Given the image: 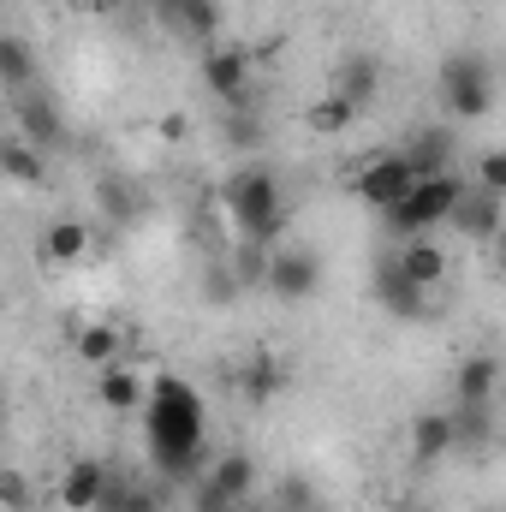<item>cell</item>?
<instances>
[{
	"instance_id": "6da1fadb",
	"label": "cell",
	"mask_w": 506,
	"mask_h": 512,
	"mask_svg": "<svg viewBox=\"0 0 506 512\" xmlns=\"http://www.w3.org/2000/svg\"><path fill=\"white\" fill-rule=\"evenodd\" d=\"M143 441H149V465L167 483H191L203 465V441H209V405L203 393L173 376L155 370L149 376V405H143Z\"/></svg>"
},
{
	"instance_id": "7a4b0ae2",
	"label": "cell",
	"mask_w": 506,
	"mask_h": 512,
	"mask_svg": "<svg viewBox=\"0 0 506 512\" xmlns=\"http://www.w3.org/2000/svg\"><path fill=\"white\" fill-rule=\"evenodd\" d=\"M227 215H233V227H239L245 245H274V239L286 233V221H292L286 191H280V179H274L268 167L233 173V185H227Z\"/></svg>"
},
{
	"instance_id": "3957f363",
	"label": "cell",
	"mask_w": 506,
	"mask_h": 512,
	"mask_svg": "<svg viewBox=\"0 0 506 512\" xmlns=\"http://www.w3.org/2000/svg\"><path fill=\"white\" fill-rule=\"evenodd\" d=\"M471 191H465V179L459 173H435V179H417L411 185V197L387 215V227L399 233V239H423V233H435V227H453V215H459V203H465Z\"/></svg>"
},
{
	"instance_id": "277c9868",
	"label": "cell",
	"mask_w": 506,
	"mask_h": 512,
	"mask_svg": "<svg viewBox=\"0 0 506 512\" xmlns=\"http://www.w3.org/2000/svg\"><path fill=\"white\" fill-rule=\"evenodd\" d=\"M441 108L453 120H483L495 108V66L483 54H447L441 60Z\"/></svg>"
},
{
	"instance_id": "5b68a950",
	"label": "cell",
	"mask_w": 506,
	"mask_h": 512,
	"mask_svg": "<svg viewBox=\"0 0 506 512\" xmlns=\"http://www.w3.org/2000/svg\"><path fill=\"white\" fill-rule=\"evenodd\" d=\"M411 185H417L411 155H370V161L352 173V197H358L364 209H376V215H393V209L411 197Z\"/></svg>"
},
{
	"instance_id": "8992f818",
	"label": "cell",
	"mask_w": 506,
	"mask_h": 512,
	"mask_svg": "<svg viewBox=\"0 0 506 512\" xmlns=\"http://www.w3.org/2000/svg\"><path fill=\"white\" fill-rule=\"evenodd\" d=\"M48 501H54V512H108L114 507V477L102 459H72Z\"/></svg>"
},
{
	"instance_id": "52a82bcc",
	"label": "cell",
	"mask_w": 506,
	"mask_h": 512,
	"mask_svg": "<svg viewBox=\"0 0 506 512\" xmlns=\"http://www.w3.org/2000/svg\"><path fill=\"white\" fill-rule=\"evenodd\" d=\"M251 495H256V459H251V453H221V459H215V471H209V477H203V489H197L203 512L251 507Z\"/></svg>"
},
{
	"instance_id": "ba28073f",
	"label": "cell",
	"mask_w": 506,
	"mask_h": 512,
	"mask_svg": "<svg viewBox=\"0 0 506 512\" xmlns=\"http://www.w3.org/2000/svg\"><path fill=\"white\" fill-rule=\"evenodd\" d=\"M262 280H268L274 298H286V304H310L316 286H322V268H316V256L310 251H274L268 256V268H262Z\"/></svg>"
},
{
	"instance_id": "9c48e42d",
	"label": "cell",
	"mask_w": 506,
	"mask_h": 512,
	"mask_svg": "<svg viewBox=\"0 0 506 512\" xmlns=\"http://www.w3.org/2000/svg\"><path fill=\"white\" fill-rule=\"evenodd\" d=\"M203 90L227 108H239L251 96V54L245 48H209L203 54Z\"/></svg>"
},
{
	"instance_id": "30bf717a",
	"label": "cell",
	"mask_w": 506,
	"mask_h": 512,
	"mask_svg": "<svg viewBox=\"0 0 506 512\" xmlns=\"http://www.w3.org/2000/svg\"><path fill=\"white\" fill-rule=\"evenodd\" d=\"M96 405H102L108 417H131V411H143V405H149V376H137L131 364H108V370H96Z\"/></svg>"
},
{
	"instance_id": "8fae6325",
	"label": "cell",
	"mask_w": 506,
	"mask_h": 512,
	"mask_svg": "<svg viewBox=\"0 0 506 512\" xmlns=\"http://www.w3.org/2000/svg\"><path fill=\"white\" fill-rule=\"evenodd\" d=\"M393 262H399V274H405L411 286H423V292H435V286L447 280V251H441L429 233H423V239H399Z\"/></svg>"
},
{
	"instance_id": "7c38bea8",
	"label": "cell",
	"mask_w": 506,
	"mask_h": 512,
	"mask_svg": "<svg viewBox=\"0 0 506 512\" xmlns=\"http://www.w3.org/2000/svg\"><path fill=\"white\" fill-rule=\"evenodd\" d=\"M453 447H459V417H453V411H423V417L411 423V459L441 465Z\"/></svg>"
},
{
	"instance_id": "4fadbf2b",
	"label": "cell",
	"mask_w": 506,
	"mask_h": 512,
	"mask_svg": "<svg viewBox=\"0 0 506 512\" xmlns=\"http://www.w3.org/2000/svg\"><path fill=\"white\" fill-rule=\"evenodd\" d=\"M495 393H501V364H495L489 352H477V358H465V364L453 370V399H459L465 411H483Z\"/></svg>"
},
{
	"instance_id": "5bb4252c",
	"label": "cell",
	"mask_w": 506,
	"mask_h": 512,
	"mask_svg": "<svg viewBox=\"0 0 506 512\" xmlns=\"http://www.w3.org/2000/svg\"><path fill=\"white\" fill-rule=\"evenodd\" d=\"M42 256H48L54 268H78V262L90 256V227L72 221V215L48 221V227H42Z\"/></svg>"
},
{
	"instance_id": "9a60e30c",
	"label": "cell",
	"mask_w": 506,
	"mask_h": 512,
	"mask_svg": "<svg viewBox=\"0 0 506 512\" xmlns=\"http://www.w3.org/2000/svg\"><path fill=\"white\" fill-rule=\"evenodd\" d=\"M376 298H381V310L387 316H399V322H411V316H423V286H411L405 274H399V262H381L376 268Z\"/></svg>"
},
{
	"instance_id": "2e32d148",
	"label": "cell",
	"mask_w": 506,
	"mask_h": 512,
	"mask_svg": "<svg viewBox=\"0 0 506 512\" xmlns=\"http://www.w3.org/2000/svg\"><path fill=\"white\" fill-rule=\"evenodd\" d=\"M352 120H358V102L340 96V90H322L304 108V131H316V137H340V131H352Z\"/></svg>"
},
{
	"instance_id": "e0dca14e",
	"label": "cell",
	"mask_w": 506,
	"mask_h": 512,
	"mask_svg": "<svg viewBox=\"0 0 506 512\" xmlns=\"http://www.w3.org/2000/svg\"><path fill=\"white\" fill-rule=\"evenodd\" d=\"M72 352H78V364H90V370H108V364H120L126 340H120V328H114V322H90V328H78Z\"/></svg>"
},
{
	"instance_id": "ac0fdd59",
	"label": "cell",
	"mask_w": 506,
	"mask_h": 512,
	"mask_svg": "<svg viewBox=\"0 0 506 512\" xmlns=\"http://www.w3.org/2000/svg\"><path fill=\"white\" fill-rule=\"evenodd\" d=\"M0 167H6L12 185H42V173H48V167H42V149H36L24 131H12V137L0 143Z\"/></svg>"
},
{
	"instance_id": "d6986e66",
	"label": "cell",
	"mask_w": 506,
	"mask_h": 512,
	"mask_svg": "<svg viewBox=\"0 0 506 512\" xmlns=\"http://www.w3.org/2000/svg\"><path fill=\"white\" fill-rule=\"evenodd\" d=\"M161 12H167V24L179 36H209L221 24V6L215 0H161Z\"/></svg>"
},
{
	"instance_id": "ffe728a7",
	"label": "cell",
	"mask_w": 506,
	"mask_h": 512,
	"mask_svg": "<svg viewBox=\"0 0 506 512\" xmlns=\"http://www.w3.org/2000/svg\"><path fill=\"white\" fill-rule=\"evenodd\" d=\"M328 90H340V96H352V102L364 108V102L381 90V66H376V60H364V54H352V60L334 72V84H328Z\"/></svg>"
},
{
	"instance_id": "44dd1931",
	"label": "cell",
	"mask_w": 506,
	"mask_h": 512,
	"mask_svg": "<svg viewBox=\"0 0 506 512\" xmlns=\"http://www.w3.org/2000/svg\"><path fill=\"white\" fill-rule=\"evenodd\" d=\"M495 221H501V203H495L489 191L465 197V203H459V215H453V227H459L465 239H489V233H495Z\"/></svg>"
},
{
	"instance_id": "7402d4cb",
	"label": "cell",
	"mask_w": 506,
	"mask_h": 512,
	"mask_svg": "<svg viewBox=\"0 0 506 512\" xmlns=\"http://www.w3.org/2000/svg\"><path fill=\"white\" fill-rule=\"evenodd\" d=\"M0 78H6V90H24L36 78V54H30L24 36H6L0 42Z\"/></svg>"
},
{
	"instance_id": "603a6c76",
	"label": "cell",
	"mask_w": 506,
	"mask_h": 512,
	"mask_svg": "<svg viewBox=\"0 0 506 512\" xmlns=\"http://www.w3.org/2000/svg\"><path fill=\"white\" fill-rule=\"evenodd\" d=\"M447 149H453V143H447V131H423L405 155H411L417 179H435V173H453V167H447Z\"/></svg>"
},
{
	"instance_id": "cb8c5ba5",
	"label": "cell",
	"mask_w": 506,
	"mask_h": 512,
	"mask_svg": "<svg viewBox=\"0 0 506 512\" xmlns=\"http://www.w3.org/2000/svg\"><path fill=\"white\" fill-rule=\"evenodd\" d=\"M280 387H286V370H280L268 352H262V358H251V370H245V399H251V405H268Z\"/></svg>"
},
{
	"instance_id": "d4e9b609",
	"label": "cell",
	"mask_w": 506,
	"mask_h": 512,
	"mask_svg": "<svg viewBox=\"0 0 506 512\" xmlns=\"http://www.w3.org/2000/svg\"><path fill=\"white\" fill-rule=\"evenodd\" d=\"M18 131L42 149V143H54V137H60V114H54L48 102H24V108H18Z\"/></svg>"
},
{
	"instance_id": "484cf974",
	"label": "cell",
	"mask_w": 506,
	"mask_h": 512,
	"mask_svg": "<svg viewBox=\"0 0 506 512\" xmlns=\"http://www.w3.org/2000/svg\"><path fill=\"white\" fill-rule=\"evenodd\" d=\"M477 191H489L495 203H506V143L477 155Z\"/></svg>"
},
{
	"instance_id": "4316f807",
	"label": "cell",
	"mask_w": 506,
	"mask_h": 512,
	"mask_svg": "<svg viewBox=\"0 0 506 512\" xmlns=\"http://www.w3.org/2000/svg\"><path fill=\"white\" fill-rule=\"evenodd\" d=\"M274 507H280V512H310V507H316V501H310V483H304V477H286Z\"/></svg>"
},
{
	"instance_id": "83f0119b",
	"label": "cell",
	"mask_w": 506,
	"mask_h": 512,
	"mask_svg": "<svg viewBox=\"0 0 506 512\" xmlns=\"http://www.w3.org/2000/svg\"><path fill=\"white\" fill-rule=\"evenodd\" d=\"M0 495H6V512H24V507H30V489H24V471H6V477H0Z\"/></svg>"
},
{
	"instance_id": "f1b7e54d",
	"label": "cell",
	"mask_w": 506,
	"mask_h": 512,
	"mask_svg": "<svg viewBox=\"0 0 506 512\" xmlns=\"http://www.w3.org/2000/svg\"><path fill=\"white\" fill-rule=\"evenodd\" d=\"M78 6H84V12H120L126 0H78Z\"/></svg>"
},
{
	"instance_id": "f546056e",
	"label": "cell",
	"mask_w": 506,
	"mask_h": 512,
	"mask_svg": "<svg viewBox=\"0 0 506 512\" xmlns=\"http://www.w3.org/2000/svg\"><path fill=\"white\" fill-rule=\"evenodd\" d=\"M239 512H280V507H256V501H251V507H239Z\"/></svg>"
},
{
	"instance_id": "4dcf8cb0",
	"label": "cell",
	"mask_w": 506,
	"mask_h": 512,
	"mask_svg": "<svg viewBox=\"0 0 506 512\" xmlns=\"http://www.w3.org/2000/svg\"><path fill=\"white\" fill-rule=\"evenodd\" d=\"M471 6H483V0H471Z\"/></svg>"
}]
</instances>
